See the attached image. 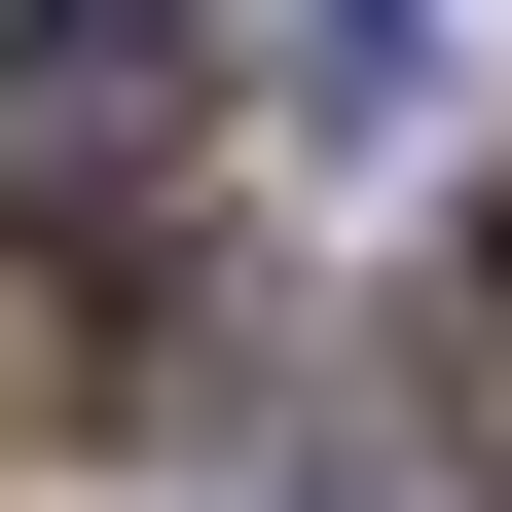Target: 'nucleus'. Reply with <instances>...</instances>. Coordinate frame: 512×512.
Here are the masks:
<instances>
[{"instance_id": "obj_1", "label": "nucleus", "mask_w": 512, "mask_h": 512, "mask_svg": "<svg viewBox=\"0 0 512 512\" xmlns=\"http://www.w3.org/2000/svg\"><path fill=\"white\" fill-rule=\"evenodd\" d=\"M183 183V0H0V256H110Z\"/></svg>"}, {"instance_id": "obj_2", "label": "nucleus", "mask_w": 512, "mask_h": 512, "mask_svg": "<svg viewBox=\"0 0 512 512\" xmlns=\"http://www.w3.org/2000/svg\"><path fill=\"white\" fill-rule=\"evenodd\" d=\"M293 512H512L476 476V366H330V403H293Z\"/></svg>"}, {"instance_id": "obj_3", "label": "nucleus", "mask_w": 512, "mask_h": 512, "mask_svg": "<svg viewBox=\"0 0 512 512\" xmlns=\"http://www.w3.org/2000/svg\"><path fill=\"white\" fill-rule=\"evenodd\" d=\"M476 330H512V183H476Z\"/></svg>"}, {"instance_id": "obj_4", "label": "nucleus", "mask_w": 512, "mask_h": 512, "mask_svg": "<svg viewBox=\"0 0 512 512\" xmlns=\"http://www.w3.org/2000/svg\"><path fill=\"white\" fill-rule=\"evenodd\" d=\"M366 74H403V0H366Z\"/></svg>"}]
</instances>
